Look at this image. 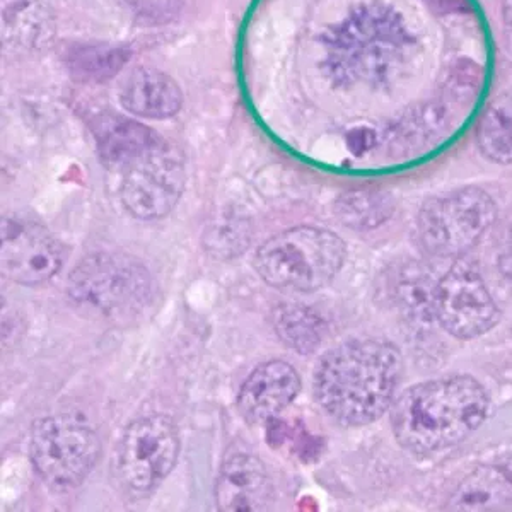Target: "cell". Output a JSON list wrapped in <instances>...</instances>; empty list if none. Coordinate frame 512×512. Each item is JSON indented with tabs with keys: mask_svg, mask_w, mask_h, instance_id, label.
I'll use <instances>...</instances> for the list:
<instances>
[{
	"mask_svg": "<svg viewBox=\"0 0 512 512\" xmlns=\"http://www.w3.org/2000/svg\"><path fill=\"white\" fill-rule=\"evenodd\" d=\"M323 72L342 89L390 88L422 59V40L400 9L381 0L352 7L321 38Z\"/></svg>",
	"mask_w": 512,
	"mask_h": 512,
	"instance_id": "1",
	"label": "cell"
},
{
	"mask_svg": "<svg viewBox=\"0 0 512 512\" xmlns=\"http://www.w3.org/2000/svg\"><path fill=\"white\" fill-rule=\"evenodd\" d=\"M402 374V350L393 342L355 338L321 357L313 393L325 414L338 424L362 427L390 412Z\"/></svg>",
	"mask_w": 512,
	"mask_h": 512,
	"instance_id": "2",
	"label": "cell"
},
{
	"mask_svg": "<svg viewBox=\"0 0 512 512\" xmlns=\"http://www.w3.org/2000/svg\"><path fill=\"white\" fill-rule=\"evenodd\" d=\"M489 412L485 386L468 374H451L414 384L396 396L391 431L408 453L429 456L466 441Z\"/></svg>",
	"mask_w": 512,
	"mask_h": 512,
	"instance_id": "3",
	"label": "cell"
},
{
	"mask_svg": "<svg viewBox=\"0 0 512 512\" xmlns=\"http://www.w3.org/2000/svg\"><path fill=\"white\" fill-rule=\"evenodd\" d=\"M347 246L323 227L299 226L267 239L255 253V270L268 286L287 292H316L344 267Z\"/></svg>",
	"mask_w": 512,
	"mask_h": 512,
	"instance_id": "4",
	"label": "cell"
},
{
	"mask_svg": "<svg viewBox=\"0 0 512 512\" xmlns=\"http://www.w3.org/2000/svg\"><path fill=\"white\" fill-rule=\"evenodd\" d=\"M154 280L134 256L98 251L82 258L69 277V294L79 306L115 321L134 320L154 299Z\"/></svg>",
	"mask_w": 512,
	"mask_h": 512,
	"instance_id": "5",
	"label": "cell"
},
{
	"mask_svg": "<svg viewBox=\"0 0 512 512\" xmlns=\"http://www.w3.org/2000/svg\"><path fill=\"white\" fill-rule=\"evenodd\" d=\"M497 219V205L477 187L458 188L427 200L417 217V236L425 253L463 258Z\"/></svg>",
	"mask_w": 512,
	"mask_h": 512,
	"instance_id": "6",
	"label": "cell"
},
{
	"mask_svg": "<svg viewBox=\"0 0 512 512\" xmlns=\"http://www.w3.org/2000/svg\"><path fill=\"white\" fill-rule=\"evenodd\" d=\"M180 434L168 415H146L125 427L118 441L111 472L118 487L132 497H146L175 470Z\"/></svg>",
	"mask_w": 512,
	"mask_h": 512,
	"instance_id": "7",
	"label": "cell"
},
{
	"mask_svg": "<svg viewBox=\"0 0 512 512\" xmlns=\"http://www.w3.org/2000/svg\"><path fill=\"white\" fill-rule=\"evenodd\" d=\"M101 443L86 422L72 415L36 420L30 432V460L53 489H76L96 466Z\"/></svg>",
	"mask_w": 512,
	"mask_h": 512,
	"instance_id": "8",
	"label": "cell"
},
{
	"mask_svg": "<svg viewBox=\"0 0 512 512\" xmlns=\"http://www.w3.org/2000/svg\"><path fill=\"white\" fill-rule=\"evenodd\" d=\"M120 200L130 216L156 221L175 209L187 183L183 152L161 140L120 169Z\"/></svg>",
	"mask_w": 512,
	"mask_h": 512,
	"instance_id": "9",
	"label": "cell"
},
{
	"mask_svg": "<svg viewBox=\"0 0 512 512\" xmlns=\"http://www.w3.org/2000/svg\"><path fill=\"white\" fill-rule=\"evenodd\" d=\"M501 316V309L473 260L458 258L437 282L436 320L451 337H482L495 328Z\"/></svg>",
	"mask_w": 512,
	"mask_h": 512,
	"instance_id": "10",
	"label": "cell"
},
{
	"mask_svg": "<svg viewBox=\"0 0 512 512\" xmlns=\"http://www.w3.org/2000/svg\"><path fill=\"white\" fill-rule=\"evenodd\" d=\"M480 84L482 76L477 65L470 62L456 65L437 98L398 125L393 142L400 154H415L436 142L441 135L448 134L453 122L461 120L466 108L473 105Z\"/></svg>",
	"mask_w": 512,
	"mask_h": 512,
	"instance_id": "11",
	"label": "cell"
},
{
	"mask_svg": "<svg viewBox=\"0 0 512 512\" xmlns=\"http://www.w3.org/2000/svg\"><path fill=\"white\" fill-rule=\"evenodd\" d=\"M64 246L28 217L2 219V274L19 286L45 284L64 265Z\"/></svg>",
	"mask_w": 512,
	"mask_h": 512,
	"instance_id": "12",
	"label": "cell"
},
{
	"mask_svg": "<svg viewBox=\"0 0 512 512\" xmlns=\"http://www.w3.org/2000/svg\"><path fill=\"white\" fill-rule=\"evenodd\" d=\"M301 391V378L286 361H268L253 369L238 393L239 415L248 424H268L279 417Z\"/></svg>",
	"mask_w": 512,
	"mask_h": 512,
	"instance_id": "13",
	"label": "cell"
},
{
	"mask_svg": "<svg viewBox=\"0 0 512 512\" xmlns=\"http://www.w3.org/2000/svg\"><path fill=\"white\" fill-rule=\"evenodd\" d=\"M274 492L267 466L253 454L234 453L222 463L216 482L221 511H267L274 504Z\"/></svg>",
	"mask_w": 512,
	"mask_h": 512,
	"instance_id": "14",
	"label": "cell"
},
{
	"mask_svg": "<svg viewBox=\"0 0 512 512\" xmlns=\"http://www.w3.org/2000/svg\"><path fill=\"white\" fill-rule=\"evenodd\" d=\"M91 130L99 158L113 171L125 168L163 140L152 128L115 113H103L93 118Z\"/></svg>",
	"mask_w": 512,
	"mask_h": 512,
	"instance_id": "15",
	"label": "cell"
},
{
	"mask_svg": "<svg viewBox=\"0 0 512 512\" xmlns=\"http://www.w3.org/2000/svg\"><path fill=\"white\" fill-rule=\"evenodd\" d=\"M123 110L147 120H168L183 106V93L173 77L158 69H139L120 91Z\"/></svg>",
	"mask_w": 512,
	"mask_h": 512,
	"instance_id": "16",
	"label": "cell"
},
{
	"mask_svg": "<svg viewBox=\"0 0 512 512\" xmlns=\"http://www.w3.org/2000/svg\"><path fill=\"white\" fill-rule=\"evenodd\" d=\"M512 504V465L480 466L446 504L451 511H497Z\"/></svg>",
	"mask_w": 512,
	"mask_h": 512,
	"instance_id": "17",
	"label": "cell"
},
{
	"mask_svg": "<svg viewBox=\"0 0 512 512\" xmlns=\"http://www.w3.org/2000/svg\"><path fill=\"white\" fill-rule=\"evenodd\" d=\"M436 289V282L419 263H403L391 275V301L410 323L436 320Z\"/></svg>",
	"mask_w": 512,
	"mask_h": 512,
	"instance_id": "18",
	"label": "cell"
},
{
	"mask_svg": "<svg viewBox=\"0 0 512 512\" xmlns=\"http://www.w3.org/2000/svg\"><path fill=\"white\" fill-rule=\"evenodd\" d=\"M2 23V35L16 47L41 50L55 35V19L43 0H7Z\"/></svg>",
	"mask_w": 512,
	"mask_h": 512,
	"instance_id": "19",
	"label": "cell"
},
{
	"mask_svg": "<svg viewBox=\"0 0 512 512\" xmlns=\"http://www.w3.org/2000/svg\"><path fill=\"white\" fill-rule=\"evenodd\" d=\"M274 325L284 345L301 355L315 354L328 333L325 318L303 304H284L275 309Z\"/></svg>",
	"mask_w": 512,
	"mask_h": 512,
	"instance_id": "20",
	"label": "cell"
},
{
	"mask_svg": "<svg viewBox=\"0 0 512 512\" xmlns=\"http://www.w3.org/2000/svg\"><path fill=\"white\" fill-rule=\"evenodd\" d=\"M130 60V50L115 45H76L65 53L70 77L82 84H103L117 77Z\"/></svg>",
	"mask_w": 512,
	"mask_h": 512,
	"instance_id": "21",
	"label": "cell"
},
{
	"mask_svg": "<svg viewBox=\"0 0 512 512\" xmlns=\"http://www.w3.org/2000/svg\"><path fill=\"white\" fill-rule=\"evenodd\" d=\"M478 149L492 163L512 164V91L490 103L477 127Z\"/></svg>",
	"mask_w": 512,
	"mask_h": 512,
	"instance_id": "22",
	"label": "cell"
},
{
	"mask_svg": "<svg viewBox=\"0 0 512 512\" xmlns=\"http://www.w3.org/2000/svg\"><path fill=\"white\" fill-rule=\"evenodd\" d=\"M391 212L393 202L390 197L371 190L344 193L335 204L338 221L355 231L376 229L390 219Z\"/></svg>",
	"mask_w": 512,
	"mask_h": 512,
	"instance_id": "23",
	"label": "cell"
},
{
	"mask_svg": "<svg viewBox=\"0 0 512 512\" xmlns=\"http://www.w3.org/2000/svg\"><path fill=\"white\" fill-rule=\"evenodd\" d=\"M205 248L212 255L229 258L245 250L251 239L250 229L245 222H216L205 233Z\"/></svg>",
	"mask_w": 512,
	"mask_h": 512,
	"instance_id": "24",
	"label": "cell"
},
{
	"mask_svg": "<svg viewBox=\"0 0 512 512\" xmlns=\"http://www.w3.org/2000/svg\"><path fill=\"white\" fill-rule=\"evenodd\" d=\"M128 7L149 23L166 24L180 14L181 0H125Z\"/></svg>",
	"mask_w": 512,
	"mask_h": 512,
	"instance_id": "25",
	"label": "cell"
},
{
	"mask_svg": "<svg viewBox=\"0 0 512 512\" xmlns=\"http://www.w3.org/2000/svg\"><path fill=\"white\" fill-rule=\"evenodd\" d=\"M441 14H466L470 11V0H424Z\"/></svg>",
	"mask_w": 512,
	"mask_h": 512,
	"instance_id": "26",
	"label": "cell"
},
{
	"mask_svg": "<svg viewBox=\"0 0 512 512\" xmlns=\"http://www.w3.org/2000/svg\"><path fill=\"white\" fill-rule=\"evenodd\" d=\"M502 33L507 52L512 55V0H501Z\"/></svg>",
	"mask_w": 512,
	"mask_h": 512,
	"instance_id": "27",
	"label": "cell"
},
{
	"mask_svg": "<svg viewBox=\"0 0 512 512\" xmlns=\"http://www.w3.org/2000/svg\"><path fill=\"white\" fill-rule=\"evenodd\" d=\"M373 144V134L366 130H355L354 134L349 135V146L354 154L366 152Z\"/></svg>",
	"mask_w": 512,
	"mask_h": 512,
	"instance_id": "28",
	"label": "cell"
}]
</instances>
